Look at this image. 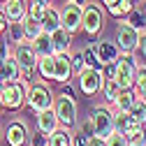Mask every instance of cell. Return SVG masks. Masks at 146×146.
Returning <instances> with one entry per match:
<instances>
[{"label": "cell", "instance_id": "7c38bea8", "mask_svg": "<svg viewBox=\"0 0 146 146\" xmlns=\"http://www.w3.org/2000/svg\"><path fill=\"white\" fill-rule=\"evenodd\" d=\"M0 9H3L7 23H19L23 16L28 14V5H26V0H7V3L0 5Z\"/></svg>", "mask_w": 146, "mask_h": 146}, {"label": "cell", "instance_id": "83f0119b", "mask_svg": "<svg viewBox=\"0 0 146 146\" xmlns=\"http://www.w3.org/2000/svg\"><path fill=\"white\" fill-rule=\"evenodd\" d=\"M127 114H130L139 125H144L146 123V102L141 100V98H135V102H132V107L127 109Z\"/></svg>", "mask_w": 146, "mask_h": 146}, {"label": "cell", "instance_id": "681fc988", "mask_svg": "<svg viewBox=\"0 0 146 146\" xmlns=\"http://www.w3.org/2000/svg\"><path fill=\"white\" fill-rule=\"evenodd\" d=\"M3 3H7V0H0V5H3Z\"/></svg>", "mask_w": 146, "mask_h": 146}, {"label": "cell", "instance_id": "5bb4252c", "mask_svg": "<svg viewBox=\"0 0 146 146\" xmlns=\"http://www.w3.org/2000/svg\"><path fill=\"white\" fill-rule=\"evenodd\" d=\"M35 116H37V118H35V123H37V130L44 132V135H51L53 130H58V127H60L56 114H53V109H44V111L35 114Z\"/></svg>", "mask_w": 146, "mask_h": 146}, {"label": "cell", "instance_id": "ffe728a7", "mask_svg": "<svg viewBox=\"0 0 146 146\" xmlns=\"http://www.w3.org/2000/svg\"><path fill=\"white\" fill-rule=\"evenodd\" d=\"M30 44H33L35 53H37V58H42V56H53V44H51V35H49V33H40Z\"/></svg>", "mask_w": 146, "mask_h": 146}, {"label": "cell", "instance_id": "db71d44e", "mask_svg": "<svg viewBox=\"0 0 146 146\" xmlns=\"http://www.w3.org/2000/svg\"><path fill=\"white\" fill-rule=\"evenodd\" d=\"M144 146H146V144H144Z\"/></svg>", "mask_w": 146, "mask_h": 146}, {"label": "cell", "instance_id": "e0dca14e", "mask_svg": "<svg viewBox=\"0 0 146 146\" xmlns=\"http://www.w3.org/2000/svg\"><path fill=\"white\" fill-rule=\"evenodd\" d=\"M40 26H42V33H53L56 28H60V9H56L53 5H46L40 19Z\"/></svg>", "mask_w": 146, "mask_h": 146}, {"label": "cell", "instance_id": "f1b7e54d", "mask_svg": "<svg viewBox=\"0 0 146 146\" xmlns=\"http://www.w3.org/2000/svg\"><path fill=\"white\" fill-rule=\"evenodd\" d=\"M135 0H118V3L116 5H111V7H107L109 9V14H111V16H116V19H118V16H125L127 12H132L135 9Z\"/></svg>", "mask_w": 146, "mask_h": 146}, {"label": "cell", "instance_id": "2e32d148", "mask_svg": "<svg viewBox=\"0 0 146 146\" xmlns=\"http://www.w3.org/2000/svg\"><path fill=\"white\" fill-rule=\"evenodd\" d=\"M51 35V44H53V53H70L72 49V35L63 28H56Z\"/></svg>", "mask_w": 146, "mask_h": 146}, {"label": "cell", "instance_id": "bcb514c9", "mask_svg": "<svg viewBox=\"0 0 146 146\" xmlns=\"http://www.w3.org/2000/svg\"><path fill=\"white\" fill-rule=\"evenodd\" d=\"M86 0H65V5H84Z\"/></svg>", "mask_w": 146, "mask_h": 146}, {"label": "cell", "instance_id": "f6af8a7d", "mask_svg": "<svg viewBox=\"0 0 146 146\" xmlns=\"http://www.w3.org/2000/svg\"><path fill=\"white\" fill-rule=\"evenodd\" d=\"M30 3H35V5H44V7H46V5H51V0H30Z\"/></svg>", "mask_w": 146, "mask_h": 146}, {"label": "cell", "instance_id": "f35d334b", "mask_svg": "<svg viewBox=\"0 0 146 146\" xmlns=\"http://www.w3.org/2000/svg\"><path fill=\"white\" fill-rule=\"evenodd\" d=\"M137 49L141 51V56L146 58V28L139 33V42H137Z\"/></svg>", "mask_w": 146, "mask_h": 146}, {"label": "cell", "instance_id": "8992f818", "mask_svg": "<svg viewBox=\"0 0 146 146\" xmlns=\"http://www.w3.org/2000/svg\"><path fill=\"white\" fill-rule=\"evenodd\" d=\"M104 77H102V70H93V67H84L79 74H77V86L86 98H95L100 90H102Z\"/></svg>", "mask_w": 146, "mask_h": 146}, {"label": "cell", "instance_id": "8d00e7d4", "mask_svg": "<svg viewBox=\"0 0 146 146\" xmlns=\"http://www.w3.org/2000/svg\"><path fill=\"white\" fill-rule=\"evenodd\" d=\"M42 14H44V5H35V3H30L28 5V16H33V19H42Z\"/></svg>", "mask_w": 146, "mask_h": 146}, {"label": "cell", "instance_id": "4fadbf2b", "mask_svg": "<svg viewBox=\"0 0 146 146\" xmlns=\"http://www.w3.org/2000/svg\"><path fill=\"white\" fill-rule=\"evenodd\" d=\"M28 139V127L23 121H14L7 125V144L9 146H26Z\"/></svg>", "mask_w": 146, "mask_h": 146}, {"label": "cell", "instance_id": "484cf974", "mask_svg": "<svg viewBox=\"0 0 146 146\" xmlns=\"http://www.w3.org/2000/svg\"><path fill=\"white\" fill-rule=\"evenodd\" d=\"M132 93L141 98L146 93V65H137L135 70V84H132Z\"/></svg>", "mask_w": 146, "mask_h": 146}, {"label": "cell", "instance_id": "277c9868", "mask_svg": "<svg viewBox=\"0 0 146 146\" xmlns=\"http://www.w3.org/2000/svg\"><path fill=\"white\" fill-rule=\"evenodd\" d=\"M104 26V9L98 3H84L81 7V30L88 35V37H95V35L102 30Z\"/></svg>", "mask_w": 146, "mask_h": 146}, {"label": "cell", "instance_id": "9a60e30c", "mask_svg": "<svg viewBox=\"0 0 146 146\" xmlns=\"http://www.w3.org/2000/svg\"><path fill=\"white\" fill-rule=\"evenodd\" d=\"M95 49H98V56H100V63L102 65H111L118 60V49L114 42H109V40H102V42H95Z\"/></svg>", "mask_w": 146, "mask_h": 146}, {"label": "cell", "instance_id": "4316f807", "mask_svg": "<svg viewBox=\"0 0 146 146\" xmlns=\"http://www.w3.org/2000/svg\"><path fill=\"white\" fill-rule=\"evenodd\" d=\"M127 146H144L146 144V127L144 125H137L135 130H130L127 135H123Z\"/></svg>", "mask_w": 146, "mask_h": 146}, {"label": "cell", "instance_id": "7dc6e473", "mask_svg": "<svg viewBox=\"0 0 146 146\" xmlns=\"http://www.w3.org/2000/svg\"><path fill=\"white\" fill-rule=\"evenodd\" d=\"M141 100H144V102H146V93H144V95H141Z\"/></svg>", "mask_w": 146, "mask_h": 146}, {"label": "cell", "instance_id": "ba28073f", "mask_svg": "<svg viewBox=\"0 0 146 146\" xmlns=\"http://www.w3.org/2000/svg\"><path fill=\"white\" fill-rule=\"evenodd\" d=\"M90 121H93V130L98 137L107 139L114 132V111L109 107H95L90 114Z\"/></svg>", "mask_w": 146, "mask_h": 146}, {"label": "cell", "instance_id": "836d02e7", "mask_svg": "<svg viewBox=\"0 0 146 146\" xmlns=\"http://www.w3.org/2000/svg\"><path fill=\"white\" fill-rule=\"evenodd\" d=\"M70 67H72V77H77L79 72L86 67V63H84V56H81V51H79V53H72V56H70Z\"/></svg>", "mask_w": 146, "mask_h": 146}, {"label": "cell", "instance_id": "44dd1931", "mask_svg": "<svg viewBox=\"0 0 146 146\" xmlns=\"http://www.w3.org/2000/svg\"><path fill=\"white\" fill-rule=\"evenodd\" d=\"M135 98H137V95L132 93L130 88H121V93H118V95H116V100L111 102V104H114V109H111V111H127V109L132 107Z\"/></svg>", "mask_w": 146, "mask_h": 146}, {"label": "cell", "instance_id": "f907efd6", "mask_svg": "<svg viewBox=\"0 0 146 146\" xmlns=\"http://www.w3.org/2000/svg\"><path fill=\"white\" fill-rule=\"evenodd\" d=\"M144 5H146V0H144Z\"/></svg>", "mask_w": 146, "mask_h": 146}, {"label": "cell", "instance_id": "6da1fadb", "mask_svg": "<svg viewBox=\"0 0 146 146\" xmlns=\"http://www.w3.org/2000/svg\"><path fill=\"white\" fill-rule=\"evenodd\" d=\"M53 90L46 81H40V84H30L28 86V93H26V104L30 107L33 114H40L44 109H51L53 107Z\"/></svg>", "mask_w": 146, "mask_h": 146}, {"label": "cell", "instance_id": "f5cc1de1", "mask_svg": "<svg viewBox=\"0 0 146 146\" xmlns=\"http://www.w3.org/2000/svg\"><path fill=\"white\" fill-rule=\"evenodd\" d=\"M144 125H146V123H144Z\"/></svg>", "mask_w": 146, "mask_h": 146}, {"label": "cell", "instance_id": "d590c367", "mask_svg": "<svg viewBox=\"0 0 146 146\" xmlns=\"http://www.w3.org/2000/svg\"><path fill=\"white\" fill-rule=\"evenodd\" d=\"M46 141H49V135H44L40 130H35V135L30 137V146H46Z\"/></svg>", "mask_w": 146, "mask_h": 146}, {"label": "cell", "instance_id": "cb8c5ba5", "mask_svg": "<svg viewBox=\"0 0 146 146\" xmlns=\"http://www.w3.org/2000/svg\"><path fill=\"white\" fill-rule=\"evenodd\" d=\"M35 72L40 74V79H44V81H53V56H42V58H37Z\"/></svg>", "mask_w": 146, "mask_h": 146}, {"label": "cell", "instance_id": "d6986e66", "mask_svg": "<svg viewBox=\"0 0 146 146\" xmlns=\"http://www.w3.org/2000/svg\"><path fill=\"white\" fill-rule=\"evenodd\" d=\"M139 123L127 114V111H114V130L121 132V135H127L130 130H135Z\"/></svg>", "mask_w": 146, "mask_h": 146}, {"label": "cell", "instance_id": "f546056e", "mask_svg": "<svg viewBox=\"0 0 146 146\" xmlns=\"http://www.w3.org/2000/svg\"><path fill=\"white\" fill-rule=\"evenodd\" d=\"M125 16H127L125 21L130 23L135 30H139V33H141V30L146 28V14H144V12H139V9H132V12H127Z\"/></svg>", "mask_w": 146, "mask_h": 146}, {"label": "cell", "instance_id": "603a6c76", "mask_svg": "<svg viewBox=\"0 0 146 146\" xmlns=\"http://www.w3.org/2000/svg\"><path fill=\"white\" fill-rule=\"evenodd\" d=\"M81 56H84V63L86 67H93V70H102V63H100V56H98V49H95V42H88L84 49H81Z\"/></svg>", "mask_w": 146, "mask_h": 146}, {"label": "cell", "instance_id": "7402d4cb", "mask_svg": "<svg viewBox=\"0 0 146 146\" xmlns=\"http://www.w3.org/2000/svg\"><path fill=\"white\" fill-rule=\"evenodd\" d=\"M46 146H72V132L70 127H58L49 135V141Z\"/></svg>", "mask_w": 146, "mask_h": 146}, {"label": "cell", "instance_id": "ac0fdd59", "mask_svg": "<svg viewBox=\"0 0 146 146\" xmlns=\"http://www.w3.org/2000/svg\"><path fill=\"white\" fill-rule=\"evenodd\" d=\"M9 81H19V65L12 56L0 60V84H9Z\"/></svg>", "mask_w": 146, "mask_h": 146}, {"label": "cell", "instance_id": "3957f363", "mask_svg": "<svg viewBox=\"0 0 146 146\" xmlns=\"http://www.w3.org/2000/svg\"><path fill=\"white\" fill-rule=\"evenodd\" d=\"M53 114H56L60 127H74L77 125V100L70 98V95H63L58 93L56 98H53Z\"/></svg>", "mask_w": 146, "mask_h": 146}, {"label": "cell", "instance_id": "7bdbcfd3", "mask_svg": "<svg viewBox=\"0 0 146 146\" xmlns=\"http://www.w3.org/2000/svg\"><path fill=\"white\" fill-rule=\"evenodd\" d=\"M7 33V19H5V14H3V9H0V37Z\"/></svg>", "mask_w": 146, "mask_h": 146}, {"label": "cell", "instance_id": "1f68e13d", "mask_svg": "<svg viewBox=\"0 0 146 146\" xmlns=\"http://www.w3.org/2000/svg\"><path fill=\"white\" fill-rule=\"evenodd\" d=\"M102 93H104L107 102H114V100H116V95L121 93V86H118L114 79H104V84H102Z\"/></svg>", "mask_w": 146, "mask_h": 146}, {"label": "cell", "instance_id": "5b68a950", "mask_svg": "<svg viewBox=\"0 0 146 146\" xmlns=\"http://www.w3.org/2000/svg\"><path fill=\"white\" fill-rule=\"evenodd\" d=\"M135 70H137L135 53H121L118 60L114 63V81H116L121 88H130V90H132Z\"/></svg>", "mask_w": 146, "mask_h": 146}, {"label": "cell", "instance_id": "b9f144b4", "mask_svg": "<svg viewBox=\"0 0 146 146\" xmlns=\"http://www.w3.org/2000/svg\"><path fill=\"white\" fill-rule=\"evenodd\" d=\"M60 86H63V88H60V93H63V95H70V98H74V88L70 86V81H67V84H60Z\"/></svg>", "mask_w": 146, "mask_h": 146}, {"label": "cell", "instance_id": "74e56055", "mask_svg": "<svg viewBox=\"0 0 146 146\" xmlns=\"http://www.w3.org/2000/svg\"><path fill=\"white\" fill-rule=\"evenodd\" d=\"M7 56H12V49H9V42L5 37H0V60H5Z\"/></svg>", "mask_w": 146, "mask_h": 146}, {"label": "cell", "instance_id": "ee69618b", "mask_svg": "<svg viewBox=\"0 0 146 146\" xmlns=\"http://www.w3.org/2000/svg\"><path fill=\"white\" fill-rule=\"evenodd\" d=\"M100 3H102L104 7H111V5H116V3H118V0H100Z\"/></svg>", "mask_w": 146, "mask_h": 146}, {"label": "cell", "instance_id": "ab89813d", "mask_svg": "<svg viewBox=\"0 0 146 146\" xmlns=\"http://www.w3.org/2000/svg\"><path fill=\"white\" fill-rule=\"evenodd\" d=\"M86 146H107V141L102 139V137H98V135H93L88 141H86Z\"/></svg>", "mask_w": 146, "mask_h": 146}, {"label": "cell", "instance_id": "d4e9b609", "mask_svg": "<svg viewBox=\"0 0 146 146\" xmlns=\"http://www.w3.org/2000/svg\"><path fill=\"white\" fill-rule=\"evenodd\" d=\"M19 23H21V28H23V35H26V40H28V42H33V40H35V37H37V35L42 33L40 21H37V19H33V16H28V14L23 16V19H21Z\"/></svg>", "mask_w": 146, "mask_h": 146}, {"label": "cell", "instance_id": "52a82bcc", "mask_svg": "<svg viewBox=\"0 0 146 146\" xmlns=\"http://www.w3.org/2000/svg\"><path fill=\"white\" fill-rule=\"evenodd\" d=\"M137 42H139V30H135L127 21H121L116 26V42H114L118 53H135Z\"/></svg>", "mask_w": 146, "mask_h": 146}, {"label": "cell", "instance_id": "816d5d0a", "mask_svg": "<svg viewBox=\"0 0 146 146\" xmlns=\"http://www.w3.org/2000/svg\"><path fill=\"white\" fill-rule=\"evenodd\" d=\"M135 3H137V0H135Z\"/></svg>", "mask_w": 146, "mask_h": 146}, {"label": "cell", "instance_id": "30bf717a", "mask_svg": "<svg viewBox=\"0 0 146 146\" xmlns=\"http://www.w3.org/2000/svg\"><path fill=\"white\" fill-rule=\"evenodd\" d=\"M12 58L16 60L19 70H35V65H37V53H35V49H33L30 42L16 44L14 51H12Z\"/></svg>", "mask_w": 146, "mask_h": 146}, {"label": "cell", "instance_id": "c3c4849f", "mask_svg": "<svg viewBox=\"0 0 146 146\" xmlns=\"http://www.w3.org/2000/svg\"><path fill=\"white\" fill-rule=\"evenodd\" d=\"M0 111H3V102H0Z\"/></svg>", "mask_w": 146, "mask_h": 146}, {"label": "cell", "instance_id": "8fae6325", "mask_svg": "<svg viewBox=\"0 0 146 146\" xmlns=\"http://www.w3.org/2000/svg\"><path fill=\"white\" fill-rule=\"evenodd\" d=\"M72 79V67H70V53H53V81L67 84Z\"/></svg>", "mask_w": 146, "mask_h": 146}, {"label": "cell", "instance_id": "e575fe53", "mask_svg": "<svg viewBox=\"0 0 146 146\" xmlns=\"http://www.w3.org/2000/svg\"><path fill=\"white\" fill-rule=\"evenodd\" d=\"M104 141H107V146H127V141H125V137H123L121 132H116V130H114L111 135H109V137H107Z\"/></svg>", "mask_w": 146, "mask_h": 146}, {"label": "cell", "instance_id": "d6a6232c", "mask_svg": "<svg viewBox=\"0 0 146 146\" xmlns=\"http://www.w3.org/2000/svg\"><path fill=\"white\" fill-rule=\"evenodd\" d=\"M77 135H79V137H84V139H90V137L95 135V130H93V121H90V116H88V118H84L81 123L77 121Z\"/></svg>", "mask_w": 146, "mask_h": 146}, {"label": "cell", "instance_id": "7a4b0ae2", "mask_svg": "<svg viewBox=\"0 0 146 146\" xmlns=\"http://www.w3.org/2000/svg\"><path fill=\"white\" fill-rule=\"evenodd\" d=\"M26 81H9L3 84V90H0V102H3V109H9V111H19V109L26 104V93H28Z\"/></svg>", "mask_w": 146, "mask_h": 146}, {"label": "cell", "instance_id": "9c48e42d", "mask_svg": "<svg viewBox=\"0 0 146 146\" xmlns=\"http://www.w3.org/2000/svg\"><path fill=\"white\" fill-rule=\"evenodd\" d=\"M81 7L84 5H65L60 9V28L70 35L81 30Z\"/></svg>", "mask_w": 146, "mask_h": 146}, {"label": "cell", "instance_id": "4dcf8cb0", "mask_svg": "<svg viewBox=\"0 0 146 146\" xmlns=\"http://www.w3.org/2000/svg\"><path fill=\"white\" fill-rule=\"evenodd\" d=\"M7 42H14V44L28 42V40H26V35H23L21 23H7Z\"/></svg>", "mask_w": 146, "mask_h": 146}, {"label": "cell", "instance_id": "60d3db41", "mask_svg": "<svg viewBox=\"0 0 146 146\" xmlns=\"http://www.w3.org/2000/svg\"><path fill=\"white\" fill-rule=\"evenodd\" d=\"M86 141H88V139L79 137L77 132H72V146H86Z\"/></svg>", "mask_w": 146, "mask_h": 146}]
</instances>
